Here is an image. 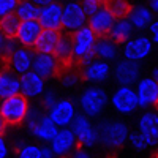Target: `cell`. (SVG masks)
<instances>
[{
  "mask_svg": "<svg viewBox=\"0 0 158 158\" xmlns=\"http://www.w3.org/2000/svg\"><path fill=\"white\" fill-rule=\"evenodd\" d=\"M19 2L21 0H0V21L11 13H16Z\"/></svg>",
  "mask_w": 158,
  "mask_h": 158,
  "instance_id": "obj_32",
  "label": "cell"
},
{
  "mask_svg": "<svg viewBox=\"0 0 158 158\" xmlns=\"http://www.w3.org/2000/svg\"><path fill=\"white\" fill-rule=\"evenodd\" d=\"M98 2H101V3L104 5V3H106V2H108V0H98Z\"/></svg>",
  "mask_w": 158,
  "mask_h": 158,
  "instance_id": "obj_45",
  "label": "cell"
},
{
  "mask_svg": "<svg viewBox=\"0 0 158 158\" xmlns=\"http://www.w3.org/2000/svg\"><path fill=\"white\" fill-rule=\"evenodd\" d=\"M6 127H8V123L5 122V118L2 117V114H0V136H3V135H5Z\"/></svg>",
  "mask_w": 158,
  "mask_h": 158,
  "instance_id": "obj_42",
  "label": "cell"
},
{
  "mask_svg": "<svg viewBox=\"0 0 158 158\" xmlns=\"http://www.w3.org/2000/svg\"><path fill=\"white\" fill-rule=\"evenodd\" d=\"M94 51H95L97 57H100L101 60H112L117 57L115 43L111 41L109 38H98V41L94 46Z\"/></svg>",
  "mask_w": 158,
  "mask_h": 158,
  "instance_id": "obj_26",
  "label": "cell"
},
{
  "mask_svg": "<svg viewBox=\"0 0 158 158\" xmlns=\"http://www.w3.org/2000/svg\"><path fill=\"white\" fill-rule=\"evenodd\" d=\"M41 8L32 3L30 0H21L18 8H16V15L21 21H38Z\"/></svg>",
  "mask_w": 158,
  "mask_h": 158,
  "instance_id": "obj_28",
  "label": "cell"
},
{
  "mask_svg": "<svg viewBox=\"0 0 158 158\" xmlns=\"http://www.w3.org/2000/svg\"><path fill=\"white\" fill-rule=\"evenodd\" d=\"M155 158H158V152H156V155H155Z\"/></svg>",
  "mask_w": 158,
  "mask_h": 158,
  "instance_id": "obj_46",
  "label": "cell"
},
{
  "mask_svg": "<svg viewBox=\"0 0 158 158\" xmlns=\"http://www.w3.org/2000/svg\"><path fill=\"white\" fill-rule=\"evenodd\" d=\"M71 158H92L89 155V152H85L82 147H77L73 153H71Z\"/></svg>",
  "mask_w": 158,
  "mask_h": 158,
  "instance_id": "obj_37",
  "label": "cell"
},
{
  "mask_svg": "<svg viewBox=\"0 0 158 158\" xmlns=\"http://www.w3.org/2000/svg\"><path fill=\"white\" fill-rule=\"evenodd\" d=\"M62 36V30H46L43 29V32L40 33L36 43L33 46L35 54H52L59 43V40Z\"/></svg>",
  "mask_w": 158,
  "mask_h": 158,
  "instance_id": "obj_20",
  "label": "cell"
},
{
  "mask_svg": "<svg viewBox=\"0 0 158 158\" xmlns=\"http://www.w3.org/2000/svg\"><path fill=\"white\" fill-rule=\"evenodd\" d=\"M114 74H115L117 82H120L122 87H130L131 84H135L138 81V77L141 74V67L138 62L125 59V60L117 62L114 68Z\"/></svg>",
  "mask_w": 158,
  "mask_h": 158,
  "instance_id": "obj_10",
  "label": "cell"
},
{
  "mask_svg": "<svg viewBox=\"0 0 158 158\" xmlns=\"http://www.w3.org/2000/svg\"><path fill=\"white\" fill-rule=\"evenodd\" d=\"M82 10H84V13L89 16V18H92L95 15V13L103 6V3L101 2H98V0H82Z\"/></svg>",
  "mask_w": 158,
  "mask_h": 158,
  "instance_id": "obj_33",
  "label": "cell"
},
{
  "mask_svg": "<svg viewBox=\"0 0 158 158\" xmlns=\"http://www.w3.org/2000/svg\"><path fill=\"white\" fill-rule=\"evenodd\" d=\"M103 6L106 8L115 19L128 18L131 10H133V6H131V3L128 2V0H108Z\"/></svg>",
  "mask_w": 158,
  "mask_h": 158,
  "instance_id": "obj_27",
  "label": "cell"
},
{
  "mask_svg": "<svg viewBox=\"0 0 158 158\" xmlns=\"http://www.w3.org/2000/svg\"><path fill=\"white\" fill-rule=\"evenodd\" d=\"M54 156L56 155H54V152H52L51 147H46V146L41 147V158H54Z\"/></svg>",
  "mask_w": 158,
  "mask_h": 158,
  "instance_id": "obj_39",
  "label": "cell"
},
{
  "mask_svg": "<svg viewBox=\"0 0 158 158\" xmlns=\"http://www.w3.org/2000/svg\"><path fill=\"white\" fill-rule=\"evenodd\" d=\"M44 106L41 104V106H30V109H29V114H27V118H25V125L29 127V130L32 131L36 125H38V122L41 120V118L46 115L44 114Z\"/></svg>",
  "mask_w": 158,
  "mask_h": 158,
  "instance_id": "obj_30",
  "label": "cell"
},
{
  "mask_svg": "<svg viewBox=\"0 0 158 158\" xmlns=\"http://www.w3.org/2000/svg\"><path fill=\"white\" fill-rule=\"evenodd\" d=\"M33 57L35 56H32V52H30V49H22V48H19L15 54L11 56V59H10V68L15 71V73H19L21 76L22 74H25V73H29L30 71V68L33 67Z\"/></svg>",
  "mask_w": 158,
  "mask_h": 158,
  "instance_id": "obj_22",
  "label": "cell"
},
{
  "mask_svg": "<svg viewBox=\"0 0 158 158\" xmlns=\"http://www.w3.org/2000/svg\"><path fill=\"white\" fill-rule=\"evenodd\" d=\"M41 32H43V27L38 21H22L16 38L22 46H25L27 49H30V48L33 49V46H35L36 40H38Z\"/></svg>",
  "mask_w": 158,
  "mask_h": 158,
  "instance_id": "obj_19",
  "label": "cell"
},
{
  "mask_svg": "<svg viewBox=\"0 0 158 158\" xmlns=\"http://www.w3.org/2000/svg\"><path fill=\"white\" fill-rule=\"evenodd\" d=\"M114 22H115V18L104 6H101L95 15L89 19V27L92 29V32H94L98 38H106L109 30L112 29Z\"/></svg>",
  "mask_w": 158,
  "mask_h": 158,
  "instance_id": "obj_15",
  "label": "cell"
},
{
  "mask_svg": "<svg viewBox=\"0 0 158 158\" xmlns=\"http://www.w3.org/2000/svg\"><path fill=\"white\" fill-rule=\"evenodd\" d=\"M97 133H98V141L106 144L108 147L118 149L123 146L127 138H128V128L122 122L104 120L98 125Z\"/></svg>",
  "mask_w": 158,
  "mask_h": 158,
  "instance_id": "obj_2",
  "label": "cell"
},
{
  "mask_svg": "<svg viewBox=\"0 0 158 158\" xmlns=\"http://www.w3.org/2000/svg\"><path fill=\"white\" fill-rule=\"evenodd\" d=\"M85 21L87 15L82 10L81 3L70 2L63 6V18H62V30L65 33H71L74 35L79 32L82 27H85Z\"/></svg>",
  "mask_w": 158,
  "mask_h": 158,
  "instance_id": "obj_4",
  "label": "cell"
},
{
  "mask_svg": "<svg viewBox=\"0 0 158 158\" xmlns=\"http://www.w3.org/2000/svg\"><path fill=\"white\" fill-rule=\"evenodd\" d=\"M149 3H150L152 10H153L155 13H158V0H149Z\"/></svg>",
  "mask_w": 158,
  "mask_h": 158,
  "instance_id": "obj_43",
  "label": "cell"
},
{
  "mask_svg": "<svg viewBox=\"0 0 158 158\" xmlns=\"http://www.w3.org/2000/svg\"><path fill=\"white\" fill-rule=\"evenodd\" d=\"M21 19L18 18L16 13H11V15L5 16L2 21H0V30L6 38H16L19 27H21Z\"/></svg>",
  "mask_w": 158,
  "mask_h": 158,
  "instance_id": "obj_29",
  "label": "cell"
},
{
  "mask_svg": "<svg viewBox=\"0 0 158 158\" xmlns=\"http://www.w3.org/2000/svg\"><path fill=\"white\" fill-rule=\"evenodd\" d=\"M32 133L38 138L41 139L44 142H52V139H54L59 133V128L57 125L52 122V118L49 117V114H46L41 120L38 122V125L32 130Z\"/></svg>",
  "mask_w": 158,
  "mask_h": 158,
  "instance_id": "obj_24",
  "label": "cell"
},
{
  "mask_svg": "<svg viewBox=\"0 0 158 158\" xmlns=\"http://www.w3.org/2000/svg\"><path fill=\"white\" fill-rule=\"evenodd\" d=\"M150 51H152V41L147 36L139 35L127 43V46L123 49V56L127 60L139 62L142 59H146L150 54Z\"/></svg>",
  "mask_w": 158,
  "mask_h": 158,
  "instance_id": "obj_11",
  "label": "cell"
},
{
  "mask_svg": "<svg viewBox=\"0 0 158 158\" xmlns=\"http://www.w3.org/2000/svg\"><path fill=\"white\" fill-rule=\"evenodd\" d=\"M21 81V94L27 98H36L43 95L44 90V79L38 76L35 71H29L19 77Z\"/></svg>",
  "mask_w": 158,
  "mask_h": 158,
  "instance_id": "obj_17",
  "label": "cell"
},
{
  "mask_svg": "<svg viewBox=\"0 0 158 158\" xmlns=\"http://www.w3.org/2000/svg\"><path fill=\"white\" fill-rule=\"evenodd\" d=\"M112 104H114V108L118 112L130 114V112H133L139 106L138 94L133 89H130V87H120L112 95Z\"/></svg>",
  "mask_w": 158,
  "mask_h": 158,
  "instance_id": "obj_12",
  "label": "cell"
},
{
  "mask_svg": "<svg viewBox=\"0 0 158 158\" xmlns=\"http://www.w3.org/2000/svg\"><path fill=\"white\" fill-rule=\"evenodd\" d=\"M111 71V67L108 62L104 60H94L90 65L81 70V77L82 81H92V82H100L108 77Z\"/></svg>",
  "mask_w": 158,
  "mask_h": 158,
  "instance_id": "obj_21",
  "label": "cell"
},
{
  "mask_svg": "<svg viewBox=\"0 0 158 158\" xmlns=\"http://www.w3.org/2000/svg\"><path fill=\"white\" fill-rule=\"evenodd\" d=\"M21 94V81L10 67L0 65V100H6Z\"/></svg>",
  "mask_w": 158,
  "mask_h": 158,
  "instance_id": "obj_16",
  "label": "cell"
},
{
  "mask_svg": "<svg viewBox=\"0 0 158 158\" xmlns=\"http://www.w3.org/2000/svg\"><path fill=\"white\" fill-rule=\"evenodd\" d=\"M150 33H152V38H153V43L158 44V19L152 22V25H150Z\"/></svg>",
  "mask_w": 158,
  "mask_h": 158,
  "instance_id": "obj_38",
  "label": "cell"
},
{
  "mask_svg": "<svg viewBox=\"0 0 158 158\" xmlns=\"http://www.w3.org/2000/svg\"><path fill=\"white\" fill-rule=\"evenodd\" d=\"M138 100L141 108H158V82L153 77H144L138 84Z\"/></svg>",
  "mask_w": 158,
  "mask_h": 158,
  "instance_id": "obj_8",
  "label": "cell"
},
{
  "mask_svg": "<svg viewBox=\"0 0 158 158\" xmlns=\"http://www.w3.org/2000/svg\"><path fill=\"white\" fill-rule=\"evenodd\" d=\"M153 79L158 82V68H155V70H153Z\"/></svg>",
  "mask_w": 158,
  "mask_h": 158,
  "instance_id": "obj_44",
  "label": "cell"
},
{
  "mask_svg": "<svg viewBox=\"0 0 158 158\" xmlns=\"http://www.w3.org/2000/svg\"><path fill=\"white\" fill-rule=\"evenodd\" d=\"M62 18H63V8L60 3L54 2L41 8L38 22L46 30H62Z\"/></svg>",
  "mask_w": 158,
  "mask_h": 158,
  "instance_id": "obj_14",
  "label": "cell"
},
{
  "mask_svg": "<svg viewBox=\"0 0 158 158\" xmlns=\"http://www.w3.org/2000/svg\"><path fill=\"white\" fill-rule=\"evenodd\" d=\"M133 29L135 27H133V24L130 22L128 18H125V19H115L112 29L109 30L106 38H109L111 41H114V43H125L127 40L131 36V33H133Z\"/></svg>",
  "mask_w": 158,
  "mask_h": 158,
  "instance_id": "obj_23",
  "label": "cell"
},
{
  "mask_svg": "<svg viewBox=\"0 0 158 158\" xmlns=\"http://www.w3.org/2000/svg\"><path fill=\"white\" fill-rule=\"evenodd\" d=\"M71 131L77 139L79 147H92L98 141L97 128L90 123L85 114H76L74 120L71 122Z\"/></svg>",
  "mask_w": 158,
  "mask_h": 158,
  "instance_id": "obj_3",
  "label": "cell"
},
{
  "mask_svg": "<svg viewBox=\"0 0 158 158\" xmlns=\"http://www.w3.org/2000/svg\"><path fill=\"white\" fill-rule=\"evenodd\" d=\"M152 15L153 13L147 8V6H133V10H131L130 13V22L133 24V27L136 29H146L147 25L152 24Z\"/></svg>",
  "mask_w": 158,
  "mask_h": 158,
  "instance_id": "obj_25",
  "label": "cell"
},
{
  "mask_svg": "<svg viewBox=\"0 0 158 158\" xmlns=\"http://www.w3.org/2000/svg\"><path fill=\"white\" fill-rule=\"evenodd\" d=\"M32 68H33V71L38 76H41L43 79L60 77V74H62L60 63L52 54H35Z\"/></svg>",
  "mask_w": 158,
  "mask_h": 158,
  "instance_id": "obj_7",
  "label": "cell"
},
{
  "mask_svg": "<svg viewBox=\"0 0 158 158\" xmlns=\"http://www.w3.org/2000/svg\"><path fill=\"white\" fill-rule=\"evenodd\" d=\"M6 41H8V38L2 33V30H0V57L3 56V51H5V46H6Z\"/></svg>",
  "mask_w": 158,
  "mask_h": 158,
  "instance_id": "obj_40",
  "label": "cell"
},
{
  "mask_svg": "<svg viewBox=\"0 0 158 158\" xmlns=\"http://www.w3.org/2000/svg\"><path fill=\"white\" fill-rule=\"evenodd\" d=\"M30 2L35 3L36 6L44 8V6H48V5H51V3H54V0H30Z\"/></svg>",
  "mask_w": 158,
  "mask_h": 158,
  "instance_id": "obj_41",
  "label": "cell"
},
{
  "mask_svg": "<svg viewBox=\"0 0 158 158\" xmlns=\"http://www.w3.org/2000/svg\"><path fill=\"white\" fill-rule=\"evenodd\" d=\"M128 141H130V144H131V147L136 149V150H144L146 147H149L147 142H146V139L142 138L141 133H131V135L128 136Z\"/></svg>",
  "mask_w": 158,
  "mask_h": 158,
  "instance_id": "obj_35",
  "label": "cell"
},
{
  "mask_svg": "<svg viewBox=\"0 0 158 158\" xmlns=\"http://www.w3.org/2000/svg\"><path fill=\"white\" fill-rule=\"evenodd\" d=\"M8 156V144L3 139V136H0V158H6Z\"/></svg>",
  "mask_w": 158,
  "mask_h": 158,
  "instance_id": "obj_36",
  "label": "cell"
},
{
  "mask_svg": "<svg viewBox=\"0 0 158 158\" xmlns=\"http://www.w3.org/2000/svg\"><path fill=\"white\" fill-rule=\"evenodd\" d=\"M16 158H41V147L35 144H24L18 149Z\"/></svg>",
  "mask_w": 158,
  "mask_h": 158,
  "instance_id": "obj_31",
  "label": "cell"
},
{
  "mask_svg": "<svg viewBox=\"0 0 158 158\" xmlns=\"http://www.w3.org/2000/svg\"><path fill=\"white\" fill-rule=\"evenodd\" d=\"M49 117L52 118V122H54L57 127L70 125L74 120V117H76L73 101H70V100H59V103L54 106V109L49 112Z\"/></svg>",
  "mask_w": 158,
  "mask_h": 158,
  "instance_id": "obj_18",
  "label": "cell"
},
{
  "mask_svg": "<svg viewBox=\"0 0 158 158\" xmlns=\"http://www.w3.org/2000/svg\"><path fill=\"white\" fill-rule=\"evenodd\" d=\"M139 133L146 139L147 146H158V114L147 111L139 117Z\"/></svg>",
  "mask_w": 158,
  "mask_h": 158,
  "instance_id": "obj_13",
  "label": "cell"
},
{
  "mask_svg": "<svg viewBox=\"0 0 158 158\" xmlns=\"http://www.w3.org/2000/svg\"><path fill=\"white\" fill-rule=\"evenodd\" d=\"M79 101H81V108L85 112V115L97 117L104 108H106L108 95L103 89L92 87V89H87L81 95V100Z\"/></svg>",
  "mask_w": 158,
  "mask_h": 158,
  "instance_id": "obj_5",
  "label": "cell"
},
{
  "mask_svg": "<svg viewBox=\"0 0 158 158\" xmlns=\"http://www.w3.org/2000/svg\"><path fill=\"white\" fill-rule=\"evenodd\" d=\"M29 109H30L29 98L24 97L22 94L13 95L0 101V114H2V117L5 118L8 125H19L25 122Z\"/></svg>",
  "mask_w": 158,
  "mask_h": 158,
  "instance_id": "obj_1",
  "label": "cell"
},
{
  "mask_svg": "<svg viewBox=\"0 0 158 158\" xmlns=\"http://www.w3.org/2000/svg\"><path fill=\"white\" fill-rule=\"evenodd\" d=\"M95 38H97V35L92 32V29L87 27V25L73 35V56H74V62L94 49V46L97 43Z\"/></svg>",
  "mask_w": 158,
  "mask_h": 158,
  "instance_id": "obj_9",
  "label": "cell"
},
{
  "mask_svg": "<svg viewBox=\"0 0 158 158\" xmlns=\"http://www.w3.org/2000/svg\"><path fill=\"white\" fill-rule=\"evenodd\" d=\"M77 147H79V144H77V139H76L74 133L71 130H67V128L59 130L57 136L52 139V142H51L52 152H54V155L59 156V158L71 156V153Z\"/></svg>",
  "mask_w": 158,
  "mask_h": 158,
  "instance_id": "obj_6",
  "label": "cell"
},
{
  "mask_svg": "<svg viewBox=\"0 0 158 158\" xmlns=\"http://www.w3.org/2000/svg\"><path fill=\"white\" fill-rule=\"evenodd\" d=\"M57 103H59V100H57L56 92H46V94L43 95V98H41V104L44 106V109L48 112H51L52 109H54V106Z\"/></svg>",
  "mask_w": 158,
  "mask_h": 158,
  "instance_id": "obj_34",
  "label": "cell"
}]
</instances>
